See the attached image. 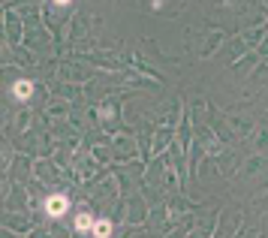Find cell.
<instances>
[{
  "instance_id": "1",
  "label": "cell",
  "mask_w": 268,
  "mask_h": 238,
  "mask_svg": "<svg viewBox=\"0 0 268 238\" xmlns=\"http://www.w3.org/2000/svg\"><path fill=\"white\" fill-rule=\"evenodd\" d=\"M45 211H48L51 217H61V214L67 211V199H64V196H51V199L45 202Z\"/></svg>"
},
{
  "instance_id": "2",
  "label": "cell",
  "mask_w": 268,
  "mask_h": 238,
  "mask_svg": "<svg viewBox=\"0 0 268 238\" xmlns=\"http://www.w3.org/2000/svg\"><path fill=\"white\" fill-rule=\"evenodd\" d=\"M75 229H78V232H91V229H94L91 214H78V217H75Z\"/></svg>"
},
{
  "instance_id": "3",
  "label": "cell",
  "mask_w": 268,
  "mask_h": 238,
  "mask_svg": "<svg viewBox=\"0 0 268 238\" xmlns=\"http://www.w3.org/2000/svg\"><path fill=\"white\" fill-rule=\"evenodd\" d=\"M12 91H15V97H21V100H24V97H31V91H34V88H31V82H15V88H12Z\"/></svg>"
},
{
  "instance_id": "4",
  "label": "cell",
  "mask_w": 268,
  "mask_h": 238,
  "mask_svg": "<svg viewBox=\"0 0 268 238\" xmlns=\"http://www.w3.org/2000/svg\"><path fill=\"white\" fill-rule=\"evenodd\" d=\"M91 232H94V235H109V232H112V223H109V220H100V223H94Z\"/></svg>"
},
{
  "instance_id": "5",
  "label": "cell",
  "mask_w": 268,
  "mask_h": 238,
  "mask_svg": "<svg viewBox=\"0 0 268 238\" xmlns=\"http://www.w3.org/2000/svg\"><path fill=\"white\" fill-rule=\"evenodd\" d=\"M55 3H58V6H64V3H69V0H55Z\"/></svg>"
}]
</instances>
